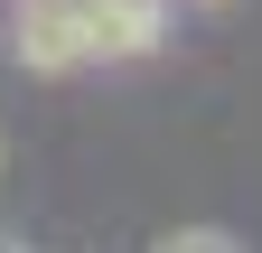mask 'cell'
<instances>
[{
    "label": "cell",
    "mask_w": 262,
    "mask_h": 253,
    "mask_svg": "<svg viewBox=\"0 0 262 253\" xmlns=\"http://www.w3.org/2000/svg\"><path fill=\"white\" fill-rule=\"evenodd\" d=\"M10 56H19V75H75V66H94L75 0H10Z\"/></svg>",
    "instance_id": "cell-1"
},
{
    "label": "cell",
    "mask_w": 262,
    "mask_h": 253,
    "mask_svg": "<svg viewBox=\"0 0 262 253\" xmlns=\"http://www.w3.org/2000/svg\"><path fill=\"white\" fill-rule=\"evenodd\" d=\"M169 10H178V0H75L84 56H94V66H131V56H150L159 38H169Z\"/></svg>",
    "instance_id": "cell-2"
},
{
    "label": "cell",
    "mask_w": 262,
    "mask_h": 253,
    "mask_svg": "<svg viewBox=\"0 0 262 253\" xmlns=\"http://www.w3.org/2000/svg\"><path fill=\"white\" fill-rule=\"evenodd\" d=\"M159 244H169V253H234V235H225V225H169Z\"/></svg>",
    "instance_id": "cell-3"
},
{
    "label": "cell",
    "mask_w": 262,
    "mask_h": 253,
    "mask_svg": "<svg viewBox=\"0 0 262 253\" xmlns=\"http://www.w3.org/2000/svg\"><path fill=\"white\" fill-rule=\"evenodd\" d=\"M0 169H10V132H0Z\"/></svg>",
    "instance_id": "cell-4"
}]
</instances>
